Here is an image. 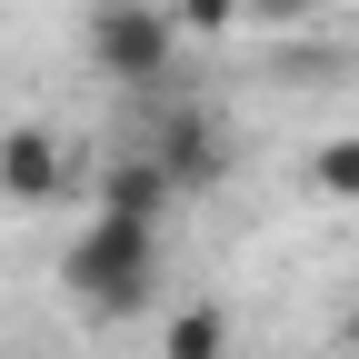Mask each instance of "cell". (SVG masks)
I'll return each mask as SVG.
<instances>
[{"instance_id":"obj_1","label":"cell","mask_w":359,"mask_h":359,"mask_svg":"<svg viewBox=\"0 0 359 359\" xmlns=\"http://www.w3.org/2000/svg\"><path fill=\"white\" fill-rule=\"evenodd\" d=\"M60 280H70L80 309H100V320L150 309V290H160V219H120V210H100V219L60 250Z\"/></svg>"},{"instance_id":"obj_2","label":"cell","mask_w":359,"mask_h":359,"mask_svg":"<svg viewBox=\"0 0 359 359\" xmlns=\"http://www.w3.org/2000/svg\"><path fill=\"white\" fill-rule=\"evenodd\" d=\"M170 50H180L170 0H100V11H90V60H100L120 90L170 80Z\"/></svg>"},{"instance_id":"obj_3","label":"cell","mask_w":359,"mask_h":359,"mask_svg":"<svg viewBox=\"0 0 359 359\" xmlns=\"http://www.w3.org/2000/svg\"><path fill=\"white\" fill-rule=\"evenodd\" d=\"M60 180H70V150H60V130H40V120L0 130V200H50Z\"/></svg>"},{"instance_id":"obj_4","label":"cell","mask_w":359,"mask_h":359,"mask_svg":"<svg viewBox=\"0 0 359 359\" xmlns=\"http://www.w3.org/2000/svg\"><path fill=\"white\" fill-rule=\"evenodd\" d=\"M150 150H160V170L180 180V190H219V180H230V150H219V130H210V110H170Z\"/></svg>"},{"instance_id":"obj_5","label":"cell","mask_w":359,"mask_h":359,"mask_svg":"<svg viewBox=\"0 0 359 359\" xmlns=\"http://www.w3.org/2000/svg\"><path fill=\"white\" fill-rule=\"evenodd\" d=\"M170 200H180V180L160 170V150H130L100 170V210H120V219H160Z\"/></svg>"},{"instance_id":"obj_6","label":"cell","mask_w":359,"mask_h":359,"mask_svg":"<svg viewBox=\"0 0 359 359\" xmlns=\"http://www.w3.org/2000/svg\"><path fill=\"white\" fill-rule=\"evenodd\" d=\"M160 359H230V309L190 299V309H180V320L160 330Z\"/></svg>"},{"instance_id":"obj_7","label":"cell","mask_w":359,"mask_h":359,"mask_svg":"<svg viewBox=\"0 0 359 359\" xmlns=\"http://www.w3.org/2000/svg\"><path fill=\"white\" fill-rule=\"evenodd\" d=\"M309 190L359 210V130H349V140H320V150H309Z\"/></svg>"},{"instance_id":"obj_8","label":"cell","mask_w":359,"mask_h":359,"mask_svg":"<svg viewBox=\"0 0 359 359\" xmlns=\"http://www.w3.org/2000/svg\"><path fill=\"white\" fill-rule=\"evenodd\" d=\"M240 11H250V0H170V20H180V30H200V40H210V30H230Z\"/></svg>"},{"instance_id":"obj_9","label":"cell","mask_w":359,"mask_h":359,"mask_svg":"<svg viewBox=\"0 0 359 359\" xmlns=\"http://www.w3.org/2000/svg\"><path fill=\"white\" fill-rule=\"evenodd\" d=\"M309 11H320V0H250V20H269V30H299Z\"/></svg>"}]
</instances>
